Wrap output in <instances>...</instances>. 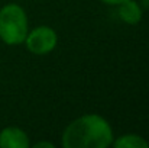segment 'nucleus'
<instances>
[{"mask_svg":"<svg viewBox=\"0 0 149 148\" xmlns=\"http://www.w3.org/2000/svg\"><path fill=\"white\" fill-rule=\"evenodd\" d=\"M146 1H149V0H146Z\"/></svg>","mask_w":149,"mask_h":148,"instance_id":"obj_9","label":"nucleus"},{"mask_svg":"<svg viewBox=\"0 0 149 148\" xmlns=\"http://www.w3.org/2000/svg\"><path fill=\"white\" fill-rule=\"evenodd\" d=\"M113 140L110 123L97 113H88L67 125L61 145L64 148H107Z\"/></svg>","mask_w":149,"mask_h":148,"instance_id":"obj_1","label":"nucleus"},{"mask_svg":"<svg viewBox=\"0 0 149 148\" xmlns=\"http://www.w3.org/2000/svg\"><path fill=\"white\" fill-rule=\"evenodd\" d=\"M35 148H41V147H48V148H55V145L52 144V142H45V141H41V142H36L35 145H33Z\"/></svg>","mask_w":149,"mask_h":148,"instance_id":"obj_7","label":"nucleus"},{"mask_svg":"<svg viewBox=\"0 0 149 148\" xmlns=\"http://www.w3.org/2000/svg\"><path fill=\"white\" fill-rule=\"evenodd\" d=\"M29 138L20 128L9 126L0 132V147L1 148H28Z\"/></svg>","mask_w":149,"mask_h":148,"instance_id":"obj_4","label":"nucleus"},{"mask_svg":"<svg viewBox=\"0 0 149 148\" xmlns=\"http://www.w3.org/2000/svg\"><path fill=\"white\" fill-rule=\"evenodd\" d=\"M29 32L28 15L17 3H7L0 9V39L7 45L23 44Z\"/></svg>","mask_w":149,"mask_h":148,"instance_id":"obj_2","label":"nucleus"},{"mask_svg":"<svg viewBox=\"0 0 149 148\" xmlns=\"http://www.w3.org/2000/svg\"><path fill=\"white\" fill-rule=\"evenodd\" d=\"M100 1H103V3H106V4H113V6H119L120 3H123V1H126V0H100Z\"/></svg>","mask_w":149,"mask_h":148,"instance_id":"obj_8","label":"nucleus"},{"mask_svg":"<svg viewBox=\"0 0 149 148\" xmlns=\"http://www.w3.org/2000/svg\"><path fill=\"white\" fill-rule=\"evenodd\" d=\"M111 145L116 148H148L149 142L136 134H126L119 137L117 140H113Z\"/></svg>","mask_w":149,"mask_h":148,"instance_id":"obj_6","label":"nucleus"},{"mask_svg":"<svg viewBox=\"0 0 149 148\" xmlns=\"http://www.w3.org/2000/svg\"><path fill=\"white\" fill-rule=\"evenodd\" d=\"M117 15L119 18L127 23V25H138L141 20H142V9L141 6L133 1V0H126L123 3L119 4V9H117Z\"/></svg>","mask_w":149,"mask_h":148,"instance_id":"obj_5","label":"nucleus"},{"mask_svg":"<svg viewBox=\"0 0 149 148\" xmlns=\"http://www.w3.org/2000/svg\"><path fill=\"white\" fill-rule=\"evenodd\" d=\"M23 44L29 52L35 55H45L55 49L58 44V35L51 26H36L31 32H28Z\"/></svg>","mask_w":149,"mask_h":148,"instance_id":"obj_3","label":"nucleus"}]
</instances>
